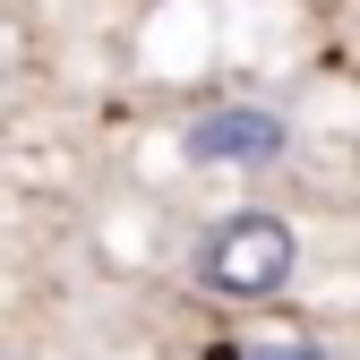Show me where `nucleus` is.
<instances>
[{"label":"nucleus","instance_id":"f257e3e1","mask_svg":"<svg viewBox=\"0 0 360 360\" xmlns=\"http://www.w3.org/2000/svg\"><path fill=\"white\" fill-rule=\"evenodd\" d=\"M206 283L214 292H232V300H266V292H283L292 283V266H300V240H292V223L283 214H232V223H214L206 249Z\"/></svg>","mask_w":360,"mask_h":360},{"label":"nucleus","instance_id":"f03ea898","mask_svg":"<svg viewBox=\"0 0 360 360\" xmlns=\"http://www.w3.org/2000/svg\"><path fill=\"white\" fill-rule=\"evenodd\" d=\"M283 146H292V129L275 112H257V103H223V112H198L180 129V155L189 163H275Z\"/></svg>","mask_w":360,"mask_h":360},{"label":"nucleus","instance_id":"7ed1b4c3","mask_svg":"<svg viewBox=\"0 0 360 360\" xmlns=\"http://www.w3.org/2000/svg\"><path fill=\"white\" fill-rule=\"evenodd\" d=\"M214 360H326L318 343H257V352H214Z\"/></svg>","mask_w":360,"mask_h":360}]
</instances>
